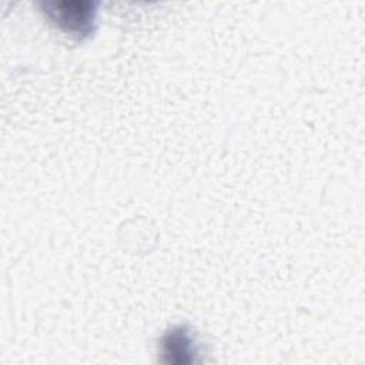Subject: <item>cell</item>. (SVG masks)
Here are the masks:
<instances>
[{"label": "cell", "mask_w": 365, "mask_h": 365, "mask_svg": "<svg viewBox=\"0 0 365 365\" xmlns=\"http://www.w3.org/2000/svg\"><path fill=\"white\" fill-rule=\"evenodd\" d=\"M194 339L190 331L184 327L173 328L163 338V354L170 356V362L184 364L191 361L192 354H197Z\"/></svg>", "instance_id": "7a4b0ae2"}, {"label": "cell", "mask_w": 365, "mask_h": 365, "mask_svg": "<svg viewBox=\"0 0 365 365\" xmlns=\"http://www.w3.org/2000/svg\"><path fill=\"white\" fill-rule=\"evenodd\" d=\"M96 1H47L43 3L47 17L64 33L87 37L94 30Z\"/></svg>", "instance_id": "6da1fadb"}]
</instances>
